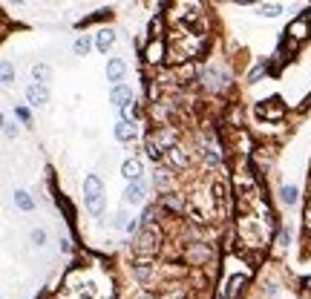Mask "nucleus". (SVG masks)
<instances>
[{
	"mask_svg": "<svg viewBox=\"0 0 311 299\" xmlns=\"http://www.w3.org/2000/svg\"><path fill=\"white\" fill-rule=\"evenodd\" d=\"M257 112H260L262 118H268V121H282V115H285V104H282L280 95H274V98L257 104Z\"/></svg>",
	"mask_w": 311,
	"mask_h": 299,
	"instance_id": "obj_1",
	"label": "nucleus"
},
{
	"mask_svg": "<svg viewBox=\"0 0 311 299\" xmlns=\"http://www.w3.org/2000/svg\"><path fill=\"white\" fill-rule=\"evenodd\" d=\"M127 207H138L147 202V182L141 178V182H130L127 184V190H124V198H121Z\"/></svg>",
	"mask_w": 311,
	"mask_h": 299,
	"instance_id": "obj_2",
	"label": "nucleus"
},
{
	"mask_svg": "<svg viewBox=\"0 0 311 299\" xmlns=\"http://www.w3.org/2000/svg\"><path fill=\"white\" fill-rule=\"evenodd\" d=\"M26 104H29V107H46V104H49V87L32 81L29 87H26Z\"/></svg>",
	"mask_w": 311,
	"mask_h": 299,
	"instance_id": "obj_3",
	"label": "nucleus"
},
{
	"mask_svg": "<svg viewBox=\"0 0 311 299\" xmlns=\"http://www.w3.org/2000/svg\"><path fill=\"white\" fill-rule=\"evenodd\" d=\"M285 35L291 37V44H297V41H305V37H311V23H308V15H300L297 21L288 23V29H285Z\"/></svg>",
	"mask_w": 311,
	"mask_h": 299,
	"instance_id": "obj_4",
	"label": "nucleus"
},
{
	"mask_svg": "<svg viewBox=\"0 0 311 299\" xmlns=\"http://www.w3.org/2000/svg\"><path fill=\"white\" fill-rule=\"evenodd\" d=\"M164 58H167L164 37H150V44H147V49H144V61L147 64H161Z\"/></svg>",
	"mask_w": 311,
	"mask_h": 299,
	"instance_id": "obj_5",
	"label": "nucleus"
},
{
	"mask_svg": "<svg viewBox=\"0 0 311 299\" xmlns=\"http://www.w3.org/2000/svg\"><path fill=\"white\" fill-rule=\"evenodd\" d=\"M124 75H127V64L124 58H109L107 61V81L116 87V84H124Z\"/></svg>",
	"mask_w": 311,
	"mask_h": 299,
	"instance_id": "obj_6",
	"label": "nucleus"
},
{
	"mask_svg": "<svg viewBox=\"0 0 311 299\" xmlns=\"http://www.w3.org/2000/svg\"><path fill=\"white\" fill-rule=\"evenodd\" d=\"M113 135H116L118 141H124V144H130V141H136L138 130H136V124H133V121H124V118H118L116 127H113Z\"/></svg>",
	"mask_w": 311,
	"mask_h": 299,
	"instance_id": "obj_7",
	"label": "nucleus"
},
{
	"mask_svg": "<svg viewBox=\"0 0 311 299\" xmlns=\"http://www.w3.org/2000/svg\"><path fill=\"white\" fill-rule=\"evenodd\" d=\"M130 101H133V89L127 87V84H116V87L109 89V104H113V107L121 110L124 104H130Z\"/></svg>",
	"mask_w": 311,
	"mask_h": 299,
	"instance_id": "obj_8",
	"label": "nucleus"
},
{
	"mask_svg": "<svg viewBox=\"0 0 311 299\" xmlns=\"http://www.w3.org/2000/svg\"><path fill=\"white\" fill-rule=\"evenodd\" d=\"M121 175L127 182H141V175H144V167H141V161L138 158H127L121 164Z\"/></svg>",
	"mask_w": 311,
	"mask_h": 299,
	"instance_id": "obj_9",
	"label": "nucleus"
},
{
	"mask_svg": "<svg viewBox=\"0 0 311 299\" xmlns=\"http://www.w3.org/2000/svg\"><path fill=\"white\" fill-rule=\"evenodd\" d=\"M113 44H116V32L113 29H98L95 32V49L101 52V55H107V49H113Z\"/></svg>",
	"mask_w": 311,
	"mask_h": 299,
	"instance_id": "obj_10",
	"label": "nucleus"
},
{
	"mask_svg": "<svg viewBox=\"0 0 311 299\" xmlns=\"http://www.w3.org/2000/svg\"><path fill=\"white\" fill-rule=\"evenodd\" d=\"M101 193H104V182H101V175H98V173L84 175V198H87V196H101Z\"/></svg>",
	"mask_w": 311,
	"mask_h": 299,
	"instance_id": "obj_11",
	"label": "nucleus"
},
{
	"mask_svg": "<svg viewBox=\"0 0 311 299\" xmlns=\"http://www.w3.org/2000/svg\"><path fill=\"white\" fill-rule=\"evenodd\" d=\"M84 205H87V210L93 213V216H101L104 210H107V196H87L84 198Z\"/></svg>",
	"mask_w": 311,
	"mask_h": 299,
	"instance_id": "obj_12",
	"label": "nucleus"
},
{
	"mask_svg": "<svg viewBox=\"0 0 311 299\" xmlns=\"http://www.w3.org/2000/svg\"><path fill=\"white\" fill-rule=\"evenodd\" d=\"M95 46V37H89V35H81V37H75V44H72V52L78 55V58H87V52Z\"/></svg>",
	"mask_w": 311,
	"mask_h": 299,
	"instance_id": "obj_13",
	"label": "nucleus"
},
{
	"mask_svg": "<svg viewBox=\"0 0 311 299\" xmlns=\"http://www.w3.org/2000/svg\"><path fill=\"white\" fill-rule=\"evenodd\" d=\"M15 207L23 213H29V210H35V198H32L26 190H15Z\"/></svg>",
	"mask_w": 311,
	"mask_h": 299,
	"instance_id": "obj_14",
	"label": "nucleus"
},
{
	"mask_svg": "<svg viewBox=\"0 0 311 299\" xmlns=\"http://www.w3.org/2000/svg\"><path fill=\"white\" fill-rule=\"evenodd\" d=\"M32 81H38V84H49L52 81V66L49 64H35L32 66Z\"/></svg>",
	"mask_w": 311,
	"mask_h": 299,
	"instance_id": "obj_15",
	"label": "nucleus"
},
{
	"mask_svg": "<svg viewBox=\"0 0 311 299\" xmlns=\"http://www.w3.org/2000/svg\"><path fill=\"white\" fill-rule=\"evenodd\" d=\"M280 198L285 202V205H297V202H300V190H297L294 184H282V187H280Z\"/></svg>",
	"mask_w": 311,
	"mask_h": 299,
	"instance_id": "obj_16",
	"label": "nucleus"
},
{
	"mask_svg": "<svg viewBox=\"0 0 311 299\" xmlns=\"http://www.w3.org/2000/svg\"><path fill=\"white\" fill-rule=\"evenodd\" d=\"M245 285V273H236V276H231V282H228V291H225L222 299H233L239 293V288Z\"/></svg>",
	"mask_w": 311,
	"mask_h": 299,
	"instance_id": "obj_17",
	"label": "nucleus"
},
{
	"mask_svg": "<svg viewBox=\"0 0 311 299\" xmlns=\"http://www.w3.org/2000/svg\"><path fill=\"white\" fill-rule=\"evenodd\" d=\"M280 15H282L280 3H262L260 6V17H280Z\"/></svg>",
	"mask_w": 311,
	"mask_h": 299,
	"instance_id": "obj_18",
	"label": "nucleus"
},
{
	"mask_svg": "<svg viewBox=\"0 0 311 299\" xmlns=\"http://www.w3.org/2000/svg\"><path fill=\"white\" fill-rule=\"evenodd\" d=\"M109 15H113L109 9H101V12H95V15H89V17H84V21H78V29H84V26H89V23L104 21V17H109Z\"/></svg>",
	"mask_w": 311,
	"mask_h": 299,
	"instance_id": "obj_19",
	"label": "nucleus"
},
{
	"mask_svg": "<svg viewBox=\"0 0 311 299\" xmlns=\"http://www.w3.org/2000/svg\"><path fill=\"white\" fill-rule=\"evenodd\" d=\"M121 118H124V121H133V124H136V118H138V107H136V101L124 104V107H121Z\"/></svg>",
	"mask_w": 311,
	"mask_h": 299,
	"instance_id": "obj_20",
	"label": "nucleus"
},
{
	"mask_svg": "<svg viewBox=\"0 0 311 299\" xmlns=\"http://www.w3.org/2000/svg\"><path fill=\"white\" fill-rule=\"evenodd\" d=\"M147 32H150V37H161V32H164V21H161V17H153L150 26H147Z\"/></svg>",
	"mask_w": 311,
	"mask_h": 299,
	"instance_id": "obj_21",
	"label": "nucleus"
},
{
	"mask_svg": "<svg viewBox=\"0 0 311 299\" xmlns=\"http://www.w3.org/2000/svg\"><path fill=\"white\" fill-rule=\"evenodd\" d=\"M17 135V124L12 118H3V138H15Z\"/></svg>",
	"mask_w": 311,
	"mask_h": 299,
	"instance_id": "obj_22",
	"label": "nucleus"
},
{
	"mask_svg": "<svg viewBox=\"0 0 311 299\" xmlns=\"http://www.w3.org/2000/svg\"><path fill=\"white\" fill-rule=\"evenodd\" d=\"M265 72H268V64H260V66H257V69L251 72V75H248V84H260V78H262Z\"/></svg>",
	"mask_w": 311,
	"mask_h": 299,
	"instance_id": "obj_23",
	"label": "nucleus"
},
{
	"mask_svg": "<svg viewBox=\"0 0 311 299\" xmlns=\"http://www.w3.org/2000/svg\"><path fill=\"white\" fill-rule=\"evenodd\" d=\"M12 81H15V69H12L9 61H3V87H9Z\"/></svg>",
	"mask_w": 311,
	"mask_h": 299,
	"instance_id": "obj_24",
	"label": "nucleus"
},
{
	"mask_svg": "<svg viewBox=\"0 0 311 299\" xmlns=\"http://www.w3.org/2000/svg\"><path fill=\"white\" fill-rule=\"evenodd\" d=\"M32 245H38V248L46 245V230L44 227H35V230H32Z\"/></svg>",
	"mask_w": 311,
	"mask_h": 299,
	"instance_id": "obj_25",
	"label": "nucleus"
},
{
	"mask_svg": "<svg viewBox=\"0 0 311 299\" xmlns=\"http://www.w3.org/2000/svg\"><path fill=\"white\" fill-rule=\"evenodd\" d=\"M15 115L21 118L23 124H29V121H32V115H29V110H26V107H15Z\"/></svg>",
	"mask_w": 311,
	"mask_h": 299,
	"instance_id": "obj_26",
	"label": "nucleus"
},
{
	"mask_svg": "<svg viewBox=\"0 0 311 299\" xmlns=\"http://www.w3.org/2000/svg\"><path fill=\"white\" fill-rule=\"evenodd\" d=\"M305 230L311 233V198H308V205H305Z\"/></svg>",
	"mask_w": 311,
	"mask_h": 299,
	"instance_id": "obj_27",
	"label": "nucleus"
},
{
	"mask_svg": "<svg viewBox=\"0 0 311 299\" xmlns=\"http://www.w3.org/2000/svg\"><path fill=\"white\" fill-rule=\"evenodd\" d=\"M9 3H15V6H21V3H23V0H9Z\"/></svg>",
	"mask_w": 311,
	"mask_h": 299,
	"instance_id": "obj_28",
	"label": "nucleus"
},
{
	"mask_svg": "<svg viewBox=\"0 0 311 299\" xmlns=\"http://www.w3.org/2000/svg\"><path fill=\"white\" fill-rule=\"evenodd\" d=\"M303 285H308V288H311V276H305V282Z\"/></svg>",
	"mask_w": 311,
	"mask_h": 299,
	"instance_id": "obj_29",
	"label": "nucleus"
},
{
	"mask_svg": "<svg viewBox=\"0 0 311 299\" xmlns=\"http://www.w3.org/2000/svg\"><path fill=\"white\" fill-rule=\"evenodd\" d=\"M236 3H251V0H236Z\"/></svg>",
	"mask_w": 311,
	"mask_h": 299,
	"instance_id": "obj_30",
	"label": "nucleus"
}]
</instances>
